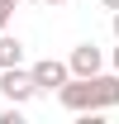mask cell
Instances as JSON below:
<instances>
[{
    "mask_svg": "<svg viewBox=\"0 0 119 124\" xmlns=\"http://www.w3.org/2000/svg\"><path fill=\"white\" fill-rule=\"evenodd\" d=\"M0 95H5L10 105H29L33 95H38L33 72H29V67H0Z\"/></svg>",
    "mask_w": 119,
    "mask_h": 124,
    "instance_id": "2",
    "label": "cell"
},
{
    "mask_svg": "<svg viewBox=\"0 0 119 124\" xmlns=\"http://www.w3.org/2000/svg\"><path fill=\"white\" fill-rule=\"evenodd\" d=\"M29 72H33V81H38V91H62V86L72 81V67H67V62H57V57L33 62Z\"/></svg>",
    "mask_w": 119,
    "mask_h": 124,
    "instance_id": "3",
    "label": "cell"
},
{
    "mask_svg": "<svg viewBox=\"0 0 119 124\" xmlns=\"http://www.w3.org/2000/svg\"><path fill=\"white\" fill-rule=\"evenodd\" d=\"M110 67H114V72H119V48H114V53H110Z\"/></svg>",
    "mask_w": 119,
    "mask_h": 124,
    "instance_id": "8",
    "label": "cell"
},
{
    "mask_svg": "<svg viewBox=\"0 0 119 124\" xmlns=\"http://www.w3.org/2000/svg\"><path fill=\"white\" fill-rule=\"evenodd\" d=\"M67 67H72V77H95V72H105V53L95 43H76L72 57H67Z\"/></svg>",
    "mask_w": 119,
    "mask_h": 124,
    "instance_id": "4",
    "label": "cell"
},
{
    "mask_svg": "<svg viewBox=\"0 0 119 124\" xmlns=\"http://www.w3.org/2000/svg\"><path fill=\"white\" fill-rule=\"evenodd\" d=\"M0 67H24V43L5 29L0 33Z\"/></svg>",
    "mask_w": 119,
    "mask_h": 124,
    "instance_id": "5",
    "label": "cell"
},
{
    "mask_svg": "<svg viewBox=\"0 0 119 124\" xmlns=\"http://www.w3.org/2000/svg\"><path fill=\"white\" fill-rule=\"evenodd\" d=\"M15 10H19V5H15V0H0V33H5V29H10V19H15Z\"/></svg>",
    "mask_w": 119,
    "mask_h": 124,
    "instance_id": "6",
    "label": "cell"
},
{
    "mask_svg": "<svg viewBox=\"0 0 119 124\" xmlns=\"http://www.w3.org/2000/svg\"><path fill=\"white\" fill-rule=\"evenodd\" d=\"M57 100L76 115H100V110H114L119 105V72H95V77H72L67 86L57 91Z\"/></svg>",
    "mask_w": 119,
    "mask_h": 124,
    "instance_id": "1",
    "label": "cell"
},
{
    "mask_svg": "<svg viewBox=\"0 0 119 124\" xmlns=\"http://www.w3.org/2000/svg\"><path fill=\"white\" fill-rule=\"evenodd\" d=\"M110 29H114V38H119V10H110Z\"/></svg>",
    "mask_w": 119,
    "mask_h": 124,
    "instance_id": "7",
    "label": "cell"
},
{
    "mask_svg": "<svg viewBox=\"0 0 119 124\" xmlns=\"http://www.w3.org/2000/svg\"><path fill=\"white\" fill-rule=\"evenodd\" d=\"M15 5H19V0H15Z\"/></svg>",
    "mask_w": 119,
    "mask_h": 124,
    "instance_id": "11",
    "label": "cell"
},
{
    "mask_svg": "<svg viewBox=\"0 0 119 124\" xmlns=\"http://www.w3.org/2000/svg\"><path fill=\"white\" fill-rule=\"evenodd\" d=\"M43 5H67V0H43Z\"/></svg>",
    "mask_w": 119,
    "mask_h": 124,
    "instance_id": "10",
    "label": "cell"
},
{
    "mask_svg": "<svg viewBox=\"0 0 119 124\" xmlns=\"http://www.w3.org/2000/svg\"><path fill=\"white\" fill-rule=\"evenodd\" d=\"M100 5H105V10H119V0H100Z\"/></svg>",
    "mask_w": 119,
    "mask_h": 124,
    "instance_id": "9",
    "label": "cell"
}]
</instances>
